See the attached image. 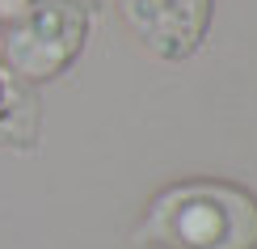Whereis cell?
<instances>
[{
	"label": "cell",
	"mask_w": 257,
	"mask_h": 249,
	"mask_svg": "<svg viewBox=\"0 0 257 249\" xmlns=\"http://www.w3.org/2000/svg\"><path fill=\"white\" fill-rule=\"evenodd\" d=\"M30 5H34V0H0V26H5V21H13V17H21Z\"/></svg>",
	"instance_id": "cell-5"
},
{
	"label": "cell",
	"mask_w": 257,
	"mask_h": 249,
	"mask_svg": "<svg viewBox=\"0 0 257 249\" xmlns=\"http://www.w3.org/2000/svg\"><path fill=\"white\" fill-rule=\"evenodd\" d=\"M42 131V106H38V89L26 80H17L13 72L0 63V148H30L38 144Z\"/></svg>",
	"instance_id": "cell-4"
},
{
	"label": "cell",
	"mask_w": 257,
	"mask_h": 249,
	"mask_svg": "<svg viewBox=\"0 0 257 249\" xmlns=\"http://www.w3.org/2000/svg\"><path fill=\"white\" fill-rule=\"evenodd\" d=\"M97 9L89 0H34L21 17L0 26V63L26 85L59 80L93 34Z\"/></svg>",
	"instance_id": "cell-2"
},
{
	"label": "cell",
	"mask_w": 257,
	"mask_h": 249,
	"mask_svg": "<svg viewBox=\"0 0 257 249\" xmlns=\"http://www.w3.org/2000/svg\"><path fill=\"white\" fill-rule=\"evenodd\" d=\"M139 249H257V194L228 178H181L148 199Z\"/></svg>",
	"instance_id": "cell-1"
},
{
	"label": "cell",
	"mask_w": 257,
	"mask_h": 249,
	"mask_svg": "<svg viewBox=\"0 0 257 249\" xmlns=\"http://www.w3.org/2000/svg\"><path fill=\"white\" fill-rule=\"evenodd\" d=\"M118 13L152 59L181 63L202 51L215 0H118Z\"/></svg>",
	"instance_id": "cell-3"
}]
</instances>
